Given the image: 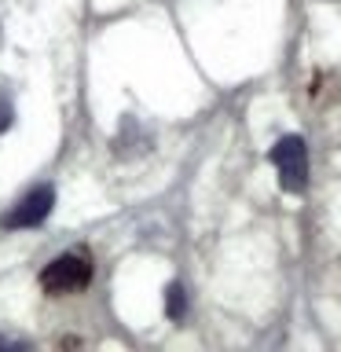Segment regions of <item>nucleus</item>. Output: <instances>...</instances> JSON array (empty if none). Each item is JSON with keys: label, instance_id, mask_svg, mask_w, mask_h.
Here are the masks:
<instances>
[{"label": "nucleus", "instance_id": "f257e3e1", "mask_svg": "<svg viewBox=\"0 0 341 352\" xmlns=\"http://www.w3.org/2000/svg\"><path fill=\"white\" fill-rule=\"evenodd\" d=\"M272 165L279 169L283 191L301 195L308 187V143L301 136H283L272 147Z\"/></svg>", "mask_w": 341, "mask_h": 352}, {"label": "nucleus", "instance_id": "f03ea898", "mask_svg": "<svg viewBox=\"0 0 341 352\" xmlns=\"http://www.w3.org/2000/svg\"><path fill=\"white\" fill-rule=\"evenodd\" d=\"M88 283H92V261H88V253H77V250L55 257L41 272V286L48 294H74V290H85Z\"/></svg>", "mask_w": 341, "mask_h": 352}, {"label": "nucleus", "instance_id": "7ed1b4c3", "mask_svg": "<svg viewBox=\"0 0 341 352\" xmlns=\"http://www.w3.org/2000/svg\"><path fill=\"white\" fill-rule=\"evenodd\" d=\"M52 206H55V187H52V184H41V187H33V191L22 195L19 202L4 213V220H0V224H4L8 231L37 228V224H44V220H48Z\"/></svg>", "mask_w": 341, "mask_h": 352}, {"label": "nucleus", "instance_id": "20e7f679", "mask_svg": "<svg viewBox=\"0 0 341 352\" xmlns=\"http://www.w3.org/2000/svg\"><path fill=\"white\" fill-rule=\"evenodd\" d=\"M165 312H169V319L187 316V294H184L180 283H169V290H165Z\"/></svg>", "mask_w": 341, "mask_h": 352}, {"label": "nucleus", "instance_id": "39448f33", "mask_svg": "<svg viewBox=\"0 0 341 352\" xmlns=\"http://www.w3.org/2000/svg\"><path fill=\"white\" fill-rule=\"evenodd\" d=\"M11 121H15V103H11V96L0 88V132H8Z\"/></svg>", "mask_w": 341, "mask_h": 352}]
</instances>
